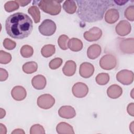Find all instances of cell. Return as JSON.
<instances>
[{"instance_id":"cell-22","label":"cell","mask_w":134,"mask_h":134,"mask_svg":"<svg viewBox=\"0 0 134 134\" xmlns=\"http://www.w3.org/2000/svg\"><path fill=\"white\" fill-rule=\"evenodd\" d=\"M63 8L68 14H74L76 10L75 2L74 1H65L63 4Z\"/></svg>"},{"instance_id":"cell-6","label":"cell","mask_w":134,"mask_h":134,"mask_svg":"<svg viewBox=\"0 0 134 134\" xmlns=\"http://www.w3.org/2000/svg\"><path fill=\"white\" fill-rule=\"evenodd\" d=\"M37 103L39 107L48 109L53 106L55 103V99L51 95L44 94L39 96Z\"/></svg>"},{"instance_id":"cell-37","label":"cell","mask_w":134,"mask_h":134,"mask_svg":"<svg viewBox=\"0 0 134 134\" xmlns=\"http://www.w3.org/2000/svg\"><path fill=\"white\" fill-rule=\"evenodd\" d=\"M19 5H20L21 6H25L27 5L30 2V1H22V0H16V1Z\"/></svg>"},{"instance_id":"cell-1","label":"cell","mask_w":134,"mask_h":134,"mask_svg":"<svg viewBox=\"0 0 134 134\" xmlns=\"http://www.w3.org/2000/svg\"><path fill=\"white\" fill-rule=\"evenodd\" d=\"M77 15L85 22L93 23L103 19L106 10L113 6L114 1L110 0L76 1Z\"/></svg>"},{"instance_id":"cell-28","label":"cell","mask_w":134,"mask_h":134,"mask_svg":"<svg viewBox=\"0 0 134 134\" xmlns=\"http://www.w3.org/2000/svg\"><path fill=\"white\" fill-rule=\"evenodd\" d=\"M34 53L33 48L29 45H24L20 49V54L24 58L31 57Z\"/></svg>"},{"instance_id":"cell-33","label":"cell","mask_w":134,"mask_h":134,"mask_svg":"<svg viewBox=\"0 0 134 134\" xmlns=\"http://www.w3.org/2000/svg\"><path fill=\"white\" fill-rule=\"evenodd\" d=\"M62 59L60 58H56L50 61L49 66L50 69L55 70L59 68L62 63Z\"/></svg>"},{"instance_id":"cell-16","label":"cell","mask_w":134,"mask_h":134,"mask_svg":"<svg viewBox=\"0 0 134 134\" xmlns=\"http://www.w3.org/2000/svg\"><path fill=\"white\" fill-rule=\"evenodd\" d=\"M119 17V12L115 8H111L108 10L105 15V20L108 24H114Z\"/></svg>"},{"instance_id":"cell-14","label":"cell","mask_w":134,"mask_h":134,"mask_svg":"<svg viewBox=\"0 0 134 134\" xmlns=\"http://www.w3.org/2000/svg\"><path fill=\"white\" fill-rule=\"evenodd\" d=\"M11 95L15 100L20 101L26 98L27 92L24 87L18 85L13 88L11 91Z\"/></svg>"},{"instance_id":"cell-21","label":"cell","mask_w":134,"mask_h":134,"mask_svg":"<svg viewBox=\"0 0 134 134\" xmlns=\"http://www.w3.org/2000/svg\"><path fill=\"white\" fill-rule=\"evenodd\" d=\"M68 47L73 51H79L83 48V43L81 40L77 38H72L69 40Z\"/></svg>"},{"instance_id":"cell-26","label":"cell","mask_w":134,"mask_h":134,"mask_svg":"<svg viewBox=\"0 0 134 134\" xmlns=\"http://www.w3.org/2000/svg\"><path fill=\"white\" fill-rule=\"evenodd\" d=\"M96 83L100 85L106 84L109 81V75L106 73H99L96 77Z\"/></svg>"},{"instance_id":"cell-34","label":"cell","mask_w":134,"mask_h":134,"mask_svg":"<svg viewBox=\"0 0 134 134\" xmlns=\"http://www.w3.org/2000/svg\"><path fill=\"white\" fill-rule=\"evenodd\" d=\"M3 46L5 49L10 50L14 49L16 47V43L12 40L8 38H6L3 41Z\"/></svg>"},{"instance_id":"cell-41","label":"cell","mask_w":134,"mask_h":134,"mask_svg":"<svg viewBox=\"0 0 134 134\" xmlns=\"http://www.w3.org/2000/svg\"><path fill=\"white\" fill-rule=\"evenodd\" d=\"M128 1H114V2L116 3V4H117L118 5H124V4L125 3H127Z\"/></svg>"},{"instance_id":"cell-31","label":"cell","mask_w":134,"mask_h":134,"mask_svg":"<svg viewBox=\"0 0 134 134\" xmlns=\"http://www.w3.org/2000/svg\"><path fill=\"white\" fill-rule=\"evenodd\" d=\"M30 134H44L45 131L43 127L39 124H35L32 126L30 129Z\"/></svg>"},{"instance_id":"cell-3","label":"cell","mask_w":134,"mask_h":134,"mask_svg":"<svg viewBox=\"0 0 134 134\" xmlns=\"http://www.w3.org/2000/svg\"><path fill=\"white\" fill-rule=\"evenodd\" d=\"M37 2L38 6L42 11L51 15H57L61 10L60 3L62 1L43 0Z\"/></svg>"},{"instance_id":"cell-25","label":"cell","mask_w":134,"mask_h":134,"mask_svg":"<svg viewBox=\"0 0 134 134\" xmlns=\"http://www.w3.org/2000/svg\"><path fill=\"white\" fill-rule=\"evenodd\" d=\"M28 13L32 16L35 23H38L40 20V12L37 6H32L28 9Z\"/></svg>"},{"instance_id":"cell-30","label":"cell","mask_w":134,"mask_h":134,"mask_svg":"<svg viewBox=\"0 0 134 134\" xmlns=\"http://www.w3.org/2000/svg\"><path fill=\"white\" fill-rule=\"evenodd\" d=\"M12 60V56L9 53L3 50L0 51V63L1 64H7Z\"/></svg>"},{"instance_id":"cell-27","label":"cell","mask_w":134,"mask_h":134,"mask_svg":"<svg viewBox=\"0 0 134 134\" xmlns=\"http://www.w3.org/2000/svg\"><path fill=\"white\" fill-rule=\"evenodd\" d=\"M69 38L65 35H61L58 39V43L60 48L62 50H66L68 49V42Z\"/></svg>"},{"instance_id":"cell-19","label":"cell","mask_w":134,"mask_h":134,"mask_svg":"<svg viewBox=\"0 0 134 134\" xmlns=\"http://www.w3.org/2000/svg\"><path fill=\"white\" fill-rule=\"evenodd\" d=\"M102 49L99 45L93 44L90 46L87 50V57L90 59H95L99 56L101 53Z\"/></svg>"},{"instance_id":"cell-5","label":"cell","mask_w":134,"mask_h":134,"mask_svg":"<svg viewBox=\"0 0 134 134\" xmlns=\"http://www.w3.org/2000/svg\"><path fill=\"white\" fill-rule=\"evenodd\" d=\"M117 60L116 57L110 54L104 55L99 60V65L104 70H111L115 68Z\"/></svg>"},{"instance_id":"cell-18","label":"cell","mask_w":134,"mask_h":134,"mask_svg":"<svg viewBox=\"0 0 134 134\" xmlns=\"http://www.w3.org/2000/svg\"><path fill=\"white\" fill-rule=\"evenodd\" d=\"M122 93V88L116 84L110 85L107 90V95L111 98L115 99L119 97Z\"/></svg>"},{"instance_id":"cell-40","label":"cell","mask_w":134,"mask_h":134,"mask_svg":"<svg viewBox=\"0 0 134 134\" xmlns=\"http://www.w3.org/2000/svg\"><path fill=\"white\" fill-rule=\"evenodd\" d=\"M0 110H1V118L2 119V118H3L5 116V115H6V111H5V110H4L3 108H1V109H0Z\"/></svg>"},{"instance_id":"cell-39","label":"cell","mask_w":134,"mask_h":134,"mask_svg":"<svg viewBox=\"0 0 134 134\" xmlns=\"http://www.w3.org/2000/svg\"><path fill=\"white\" fill-rule=\"evenodd\" d=\"M25 134V132L24 131V130L21 129H16L14 131L12 132V134Z\"/></svg>"},{"instance_id":"cell-9","label":"cell","mask_w":134,"mask_h":134,"mask_svg":"<svg viewBox=\"0 0 134 134\" xmlns=\"http://www.w3.org/2000/svg\"><path fill=\"white\" fill-rule=\"evenodd\" d=\"M88 92L87 86L84 83L77 82L72 87L73 94L77 98L85 97Z\"/></svg>"},{"instance_id":"cell-42","label":"cell","mask_w":134,"mask_h":134,"mask_svg":"<svg viewBox=\"0 0 134 134\" xmlns=\"http://www.w3.org/2000/svg\"><path fill=\"white\" fill-rule=\"evenodd\" d=\"M130 131H131V132L132 133H134V131H133V130H134V127H133V121H132L131 124H130Z\"/></svg>"},{"instance_id":"cell-24","label":"cell","mask_w":134,"mask_h":134,"mask_svg":"<svg viewBox=\"0 0 134 134\" xmlns=\"http://www.w3.org/2000/svg\"><path fill=\"white\" fill-rule=\"evenodd\" d=\"M38 69V64L36 62L30 61L25 63L23 66V71L27 74L35 72Z\"/></svg>"},{"instance_id":"cell-36","label":"cell","mask_w":134,"mask_h":134,"mask_svg":"<svg viewBox=\"0 0 134 134\" xmlns=\"http://www.w3.org/2000/svg\"><path fill=\"white\" fill-rule=\"evenodd\" d=\"M133 108H134V103H131L128 104L127 106V112L131 116H134V113H133Z\"/></svg>"},{"instance_id":"cell-20","label":"cell","mask_w":134,"mask_h":134,"mask_svg":"<svg viewBox=\"0 0 134 134\" xmlns=\"http://www.w3.org/2000/svg\"><path fill=\"white\" fill-rule=\"evenodd\" d=\"M56 130L57 132L60 134L74 133V131L72 126H71L69 124L64 122H61L59 123L56 127Z\"/></svg>"},{"instance_id":"cell-12","label":"cell","mask_w":134,"mask_h":134,"mask_svg":"<svg viewBox=\"0 0 134 134\" xmlns=\"http://www.w3.org/2000/svg\"><path fill=\"white\" fill-rule=\"evenodd\" d=\"M94 67L93 65L88 62L82 63L80 66L79 73L84 78H88L94 73Z\"/></svg>"},{"instance_id":"cell-29","label":"cell","mask_w":134,"mask_h":134,"mask_svg":"<svg viewBox=\"0 0 134 134\" xmlns=\"http://www.w3.org/2000/svg\"><path fill=\"white\" fill-rule=\"evenodd\" d=\"M19 4L16 1H8L4 5V8L7 12H12L18 9Z\"/></svg>"},{"instance_id":"cell-13","label":"cell","mask_w":134,"mask_h":134,"mask_svg":"<svg viewBox=\"0 0 134 134\" xmlns=\"http://www.w3.org/2000/svg\"><path fill=\"white\" fill-rule=\"evenodd\" d=\"M58 114L62 118L71 119L75 116L76 112L73 107L71 106H63L59 109Z\"/></svg>"},{"instance_id":"cell-11","label":"cell","mask_w":134,"mask_h":134,"mask_svg":"<svg viewBox=\"0 0 134 134\" xmlns=\"http://www.w3.org/2000/svg\"><path fill=\"white\" fill-rule=\"evenodd\" d=\"M131 30L130 24L127 20L120 21L115 27L116 33L120 36H125L128 35Z\"/></svg>"},{"instance_id":"cell-2","label":"cell","mask_w":134,"mask_h":134,"mask_svg":"<svg viewBox=\"0 0 134 134\" xmlns=\"http://www.w3.org/2000/svg\"><path fill=\"white\" fill-rule=\"evenodd\" d=\"M7 34L12 38L22 39L29 36L33 29V22L27 14L18 12L10 15L5 21Z\"/></svg>"},{"instance_id":"cell-35","label":"cell","mask_w":134,"mask_h":134,"mask_svg":"<svg viewBox=\"0 0 134 134\" xmlns=\"http://www.w3.org/2000/svg\"><path fill=\"white\" fill-rule=\"evenodd\" d=\"M8 76L7 71L3 68L0 69V81H4L7 80Z\"/></svg>"},{"instance_id":"cell-32","label":"cell","mask_w":134,"mask_h":134,"mask_svg":"<svg viewBox=\"0 0 134 134\" xmlns=\"http://www.w3.org/2000/svg\"><path fill=\"white\" fill-rule=\"evenodd\" d=\"M124 15L127 19L133 21L134 20V6L131 5L128 7L125 11Z\"/></svg>"},{"instance_id":"cell-8","label":"cell","mask_w":134,"mask_h":134,"mask_svg":"<svg viewBox=\"0 0 134 134\" xmlns=\"http://www.w3.org/2000/svg\"><path fill=\"white\" fill-rule=\"evenodd\" d=\"M119 48L125 54H132L134 52V39L133 38L125 39L119 42Z\"/></svg>"},{"instance_id":"cell-17","label":"cell","mask_w":134,"mask_h":134,"mask_svg":"<svg viewBox=\"0 0 134 134\" xmlns=\"http://www.w3.org/2000/svg\"><path fill=\"white\" fill-rule=\"evenodd\" d=\"M76 65L74 61L72 60L67 61L62 68L63 74L68 76H71L74 74L76 71Z\"/></svg>"},{"instance_id":"cell-23","label":"cell","mask_w":134,"mask_h":134,"mask_svg":"<svg viewBox=\"0 0 134 134\" xmlns=\"http://www.w3.org/2000/svg\"><path fill=\"white\" fill-rule=\"evenodd\" d=\"M55 46L50 44L44 45L41 50L42 55L46 58H48L52 56L55 53Z\"/></svg>"},{"instance_id":"cell-15","label":"cell","mask_w":134,"mask_h":134,"mask_svg":"<svg viewBox=\"0 0 134 134\" xmlns=\"http://www.w3.org/2000/svg\"><path fill=\"white\" fill-rule=\"evenodd\" d=\"M32 86L37 90L43 89L47 84V81L45 77L41 74L35 76L31 80Z\"/></svg>"},{"instance_id":"cell-10","label":"cell","mask_w":134,"mask_h":134,"mask_svg":"<svg viewBox=\"0 0 134 134\" xmlns=\"http://www.w3.org/2000/svg\"><path fill=\"white\" fill-rule=\"evenodd\" d=\"M83 36L85 39L87 41H95L100 38L102 36V31L100 28L94 27L91 28L89 31H85Z\"/></svg>"},{"instance_id":"cell-38","label":"cell","mask_w":134,"mask_h":134,"mask_svg":"<svg viewBox=\"0 0 134 134\" xmlns=\"http://www.w3.org/2000/svg\"><path fill=\"white\" fill-rule=\"evenodd\" d=\"M7 133V129L4 125L1 123L0 124V133L1 134H6Z\"/></svg>"},{"instance_id":"cell-7","label":"cell","mask_w":134,"mask_h":134,"mask_svg":"<svg viewBox=\"0 0 134 134\" xmlns=\"http://www.w3.org/2000/svg\"><path fill=\"white\" fill-rule=\"evenodd\" d=\"M116 79L124 85H129L133 82V73L128 70H121L116 74Z\"/></svg>"},{"instance_id":"cell-4","label":"cell","mask_w":134,"mask_h":134,"mask_svg":"<svg viewBox=\"0 0 134 134\" xmlns=\"http://www.w3.org/2000/svg\"><path fill=\"white\" fill-rule=\"evenodd\" d=\"M57 29L55 23L51 19H44L39 26V32L44 36H50L54 34Z\"/></svg>"}]
</instances>
